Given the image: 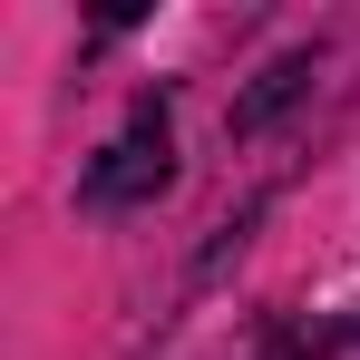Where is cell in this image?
Here are the masks:
<instances>
[{"instance_id": "2", "label": "cell", "mask_w": 360, "mask_h": 360, "mask_svg": "<svg viewBox=\"0 0 360 360\" xmlns=\"http://www.w3.org/2000/svg\"><path fill=\"white\" fill-rule=\"evenodd\" d=\"M302 78H311V59H283V68H273V78H263V88H253V98L234 108V117H243V127H263L273 108H283V98H302Z\"/></svg>"}, {"instance_id": "1", "label": "cell", "mask_w": 360, "mask_h": 360, "mask_svg": "<svg viewBox=\"0 0 360 360\" xmlns=\"http://www.w3.org/2000/svg\"><path fill=\"white\" fill-rule=\"evenodd\" d=\"M166 176H176L166 108H136V127H127L117 146L88 166V205H146V195H166Z\"/></svg>"}]
</instances>
